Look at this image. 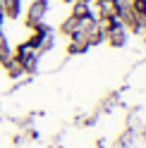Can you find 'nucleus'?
I'll list each match as a JSON object with an SVG mask.
<instances>
[{
  "label": "nucleus",
  "mask_w": 146,
  "mask_h": 148,
  "mask_svg": "<svg viewBox=\"0 0 146 148\" xmlns=\"http://www.w3.org/2000/svg\"><path fill=\"white\" fill-rule=\"evenodd\" d=\"M45 7H48V3H45V0H39V3L31 5V10H29V24H39V22L43 19Z\"/></svg>",
  "instance_id": "nucleus-1"
},
{
  "label": "nucleus",
  "mask_w": 146,
  "mask_h": 148,
  "mask_svg": "<svg viewBox=\"0 0 146 148\" xmlns=\"http://www.w3.org/2000/svg\"><path fill=\"white\" fill-rule=\"evenodd\" d=\"M86 14H89V3H79L74 10V17L77 19H86Z\"/></svg>",
  "instance_id": "nucleus-2"
},
{
  "label": "nucleus",
  "mask_w": 146,
  "mask_h": 148,
  "mask_svg": "<svg viewBox=\"0 0 146 148\" xmlns=\"http://www.w3.org/2000/svg\"><path fill=\"white\" fill-rule=\"evenodd\" d=\"M0 58H7V41H5V36L3 34H0Z\"/></svg>",
  "instance_id": "nucleus-3"
},
{
  "label": "nucleus",
  "mask_w": 146,
  "mask_h": 148,
  "mask_svg": "<svg viewBox=\"0 0 146 148\" xmlns=\"http://www.w3.org/2000/svg\"><path fill=\"white\" fill-rule=\"evenodd\" d=\"M81 3H89V0H81Z\"/></svg>",
  "instance_id": "nucleus-4"
}]
</instances>
